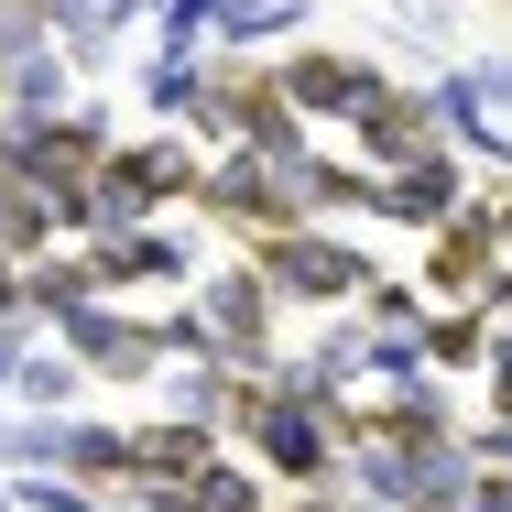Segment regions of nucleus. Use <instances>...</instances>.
Returning a JSON list of instances; mask_svg holds the SVG:
<instances>
[{"mask_svg":"<svg viewBox=\"0 0 512 512\" xmlns=\"http://www.w3.org/2000/svg\"><path fill=\"white\" fill-rule=\"evenodd\" d=\"M229 436L262 458L273 491H316V480H338V447H349V425L316 404V393L262 382V371H251V393H240V425H229Z\"/></svg>","mask_w":512,"mask_h":512,"instance_id":"obj_1","label":"nucleus"},{"mask_svg":"<svg viewBox=\"0 0 512 512\" xmlns=\"http://www.w3.org/2000/svg\"><path fill=\"white\" fill-rule=\"evenodd\" d=\"M251 262H262V284H273L284 306H349V295L371 284V251H360L338 218H284V229H262Z\"/></svg>","mask_w":512,"mask_h":512,"instance_id":"obj_2","label":"nucleus"},{"mask_svg":"<svg viewBox=\"0 0 512 512\" xmlns=\"http://www.w3.org/2000/svg\"><path fill=\"white\" fill-rule=\"evenodd\" d=\"M197 186V153L186 142H109L88 164V240L99 229H131V218H164V207Z\"/></svg>","mask_w":512,"mask_h":512,"instance_id":"obj_3","label":"nucleus"},{"mask_svg":"<svg viewBox=\"0 0 512 512\" xmlns=\"http://www.w3.org/2000/svg\"><path fill=\"white\" fill-rule=\"evenodd\" d=\"M273 284H262V262H218L207 273L197 262V284H186V316H197V338L218 349V360H240V371H262L273 360Z\"/></svg>","mask_w":512,"mask_h":512,"instance_id":"obj_4","label":"nucleus"},{"mask_svg":"<svg viewBox=\"0 0 512 512\" xmlns=\"http://www.w3.org/2000/svg\"><path fill=\"white\" fill-rule=\"evenodd\" d=\"M44 327H55L99 382H153V371H175V327H164V316H120L109 295H77V306L44 316Z\"/></svg>","mask_w":512,"mask_h":512,"instance_id":"obj_5","label":"nucleus"},{"mask_svg":"<svg viewBox=\"0 0 512 512\" xmlns=\"http://www.w3.org/2000/svg\"><path fill=\"white\" fill-rule=\"evenodd\" d=\"M0 469H66V480H131V436L77 414H0Z\"/></svg>","mask_w":512,"mask_h":512,"instance_id":"obj_6","label":"nucleus"},{"mask_svg":"<svg viewBox=\"0 0 512 512\" xmlns=\"http://www.w3.org/2000/svg\"><path fill=\"white\" fill-rule=\"evenodd\" d=\"M88 273H99V295H186L197 284V240L164 229V218H131V229L88 240Z\"/></svg>","mask_w":512,"mask_h":512,"instance_id":"obj_7","label":"nucleus"},{"mask_svg":"<svg viewBox=\"0 0 512 512\" xmlns=\"http://www.w3.org/2000/svg\"><path fill=\"white\" fill-rule=\"evenodd\" d=\"M273 88H284V109H295V120H338V131H349V120L382 99L393 77H382L371 55H349V44H295V55L273 66Z\"/></svg>","mask_w":512,"mask_h":512,"instance_id":"obj_8","label":"nucleus"},{"mask_svg":"<svg viewBox=\"0 0 512 512\" xmlns=\"http://www.w3.org/2000/svg\"><path fill=\"white\" fill-rule=\"evenodd\" d=\"M186 197L218 218V229H284V186H273V153H251V142H218V164H197V186Z\"/></svg>","mask_w":512,"mask_h":512,"instance_id":"obj_9","label":"nucleus"},{"mask_svg":"<svg viewBox=\"0 0 512 512\" xmlns=\"http://www.w3.org/2000/svg\"><path fill=\"white\" fill-rule=\"evenodd\" d=\"M469 207V175H458V153L436 142V153H414L393 175H371V218H393V229H447Z\"/></svg>","mask_w":512,"mask_h":512,"instance_id":"obj_10","label":"nucleus"},{"mask_svg":"<svg viewBox=\"0 0 512 512\" xmlns=\"http://www.w3.org/2000/svg\"><path fill=\"white\" fill-rule=\"evenodd\" d=\"M349 142H360V164H371V175H393V164H414V153H436L447 131H436L425 88H382V99L349 120Z\"/></svg>","mask_w":512,"mask_h":512,"instance_id":"obj_11","label":"nucleus"},{"mask_svg":"<svg viewBox=\"0 0 512 512\" xmlns=\"http://www.w3.org/2000/svg\"><path fill=\"white\" fill-rule=\"evenodd\" d=\"M77 109V55L44 33L22 55H0V120H66Z\"/></svg>","mask_w":512,"mask_h":512,"instance_id":"obj_12","label":"nucleus"},{"mask_svg":"<svg viewBox=\"0 0 512 512\" xmlns=\"http://www.w3.org/2000/svg\"><path fill=\"white\" fill-rule=\"evenodd\" d=\"M77 393H88V360H77L66 338H55V349L33 338V349L11 360V382H0V404H22V414H77Z\"/></svg>","mask_w":512,"mask_h":512,"instance_id":"obj_13","label":"nucleus"},{"mask_svg":"<svg viewBox=\"0 0 512 512\" xmlns=\"http://www.w3.org/2000/svg\"><path fill=\"white\" fill-rule=\"evenodd\" d=\"M186 491H197V512H273V480H262L251 447H207Z\"/></svg>","mask_w":512,"mask_h":512,"instance_id":"obj_14","label":"nucleus"},{"mask_svg":"<svg viewBox=\"0 0 512 512\" xmlns=\"http://www.w3.org/2000/svg\"><path fill=\"white\" fill-rule=\"evenodd\" d=\"M306 11H316V0H218V44H229V55H251V44H295Z\"/></svg>","mask_w":512,"mask_h":512,"instance_id":"obj_15","label":"nucleus"},{"mask_svg":"<svg viewBox=\"0 0 512 512\" xmlns=\"http://www.w3.org/2000/svg\"><path fill=\"white\" fill-rule=\"evenodd\" d=\"M142 99H153V120H175V131L207 142V55H164V66L142 77Z\"/></svg>","mask_w":512,"mask_h":512,"instance_id":"obj_16","label":"nucleus"},{"mask_svg":"<svg viewBox=\"0 0 512 512\" xmlns=\"http://www.w3.org/2000/svg\"><path fill=\"white\" fill-rule=\"evenodd\" d=\"M218 447L207 425H186V414H164L153 436H131V480H197V458Z\"/></svg>","mask_w":512,"mask_h":512,"instance_id":"obj_17","label":"nucleus"},{"mask_svg":"<svg viewBox=\"0 0 512 512\" xmlns=\"http://www.w3.org/2000/svg\"><path fill=\"white\" fill-rule=\"evenodd\" d=\"M11 512H109V480H66V469H0Z\"/></svg>","mask_w":512,"mask_h":512,"instance_id":"obj_18","label":"nucleus"},{"mask_svg":"<svg viewBox=\"0 0 512 512\" xmlns=\"http://www.w3.org/2000/svg\"><path fill=\"white\" fill-rule=\"evenodd\" d=\"M142 11H153L164 55H207V44H218V0H142Z\"/></svg>","mask_w":512,"mask_h":512,"instance_id":"obj_19","label":"nucleus"},{"mask_svg":"<svg viewBox=\"0 0 512 512\" xmlns=\"http://www.w3.org/2000/svg\"><path fill=\"white\" fill-rule=\"evenodd\" d=\"M22 44H44V0H0V55H22Z\"/></svg>","mask_w":512,"mask_h":512,"instance_id":"obj_20","label":"nucleus"},{"mask_svg":"<svg viewBox=\"0 0 512 512\" xmlns=\"http://www.w3.org/2000/svg\"><path fill=\"white\" fill-rule=\"evenodd\" d=\"M131 512H197L186 480H131Z\"/></svg>","mask_w":512,"mask_h":512,"instance_id":"obj_21","label":"nucleus"},{"mask_svg":"<svg viewBox=\"0 0 512 512\" xmlns=\"http://www.w3.org/2000/svg\"><path fill=\"white\" fill-rule=\"evenodd\" d=\"M480 360H491V414H512V327H491V349H480Z\"/></svg>","mask_w":512,"mask_h":512,"instance_id":"obj_22","label":"nucleus"},{"mask_svg":"<svg viewBox=\"0 0 512 512\" xmlns=\"http://www.w3.org/2000/svg\"><path fill=\"white\" fill-rule=\"evenodd\" d=\"M469 458H480V469H512V414H491V425L469 436Z\"/></svg>","mask_w":512,"mask_h":512,"instance_id":"obj_23","label":"nucleus"},{"mask_svg":"<svg viewBox=\"0 0 512 512\" xmlns=\"http://www.w3.org/2000/svg\"><path fill=\"white\" fill-rule=\"evenodd\" d=\"M469 512H512V469H480L469 480Z\"/></svg>","mask_w":512,"mask_h":512,"instance_id":"obj_24","label":"nucleus"},{"mask_svg":"<svg viewBox=\"0 0 512 512\" xmlns=\"http://www.w3.org/2000/svg\"><path fill=\"white\" fill-rule=\"evenodd\" d=\"M480 99H491V109L512 120V55H491V66H480Z\"/></svg>","mask_w":512,"mask_h":512,"instance_id":"obj_25","label":"nucleus"},{"mask_svg":"<svg viewBox=\"0 0 512 512\" xmlns=\"http://www.w3.org/2000/svg\"><path fill=\"white\" fill-rule=\"evenodd\" d=\"M338 502H349V491H338V480H316V491H295L284 512H338Z\"/></svg>","mask_w":512,"mask_h":512,"instance_id":"obj_26","label":"nucleus"},{"mask_svg":"<svg viewBox=\"0 0 512 512\" xmlns=\"http://www.w3.org/2000/svg\"><path fill=\"white\" fill-rule=\"evenodd\" d=\"M425 512H469V502H425Z\"/></svg>","mask_w":512,"mask_h":512,"instance_id":"obj_27","label":"nucleus"},{"mask_svg":"<svg viewBox=\"0 0 512 512\" xmlns=\"http://www.w3.org/2000/svg\"><path fill=\"white\" fill-rule=\"evenodd\" d=\"M0 512H11V480H0Z\"/></svg>","mask_w":512,"mask_h":512,"instance_id":"obj_28","label":"nucleus"}]
</instances>
